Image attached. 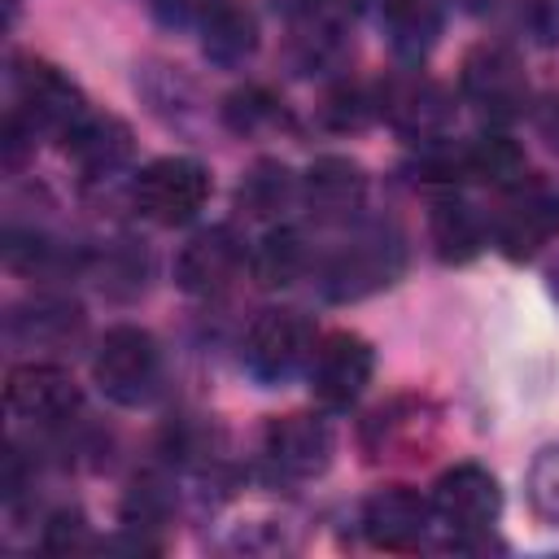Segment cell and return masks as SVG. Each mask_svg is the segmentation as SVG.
<instances>
[{"mask_svg": "<svg viewBox=\"0 0 559 559\" xmlns=\"http://www.w3.org/2000/svg\"><path fill=\"white\" fill-rule=\"evenodd\" d=\"M406 266V245L393 227H362L349 245H341L323 271V293L332 301H362L389 288Z\"/></svg>", "mask_w": 559, "mask_h": 559, "instance_id": "1", "label": "cell"}, {"mask_svg": "<svg viewBox=\"0 0 559 559\" xmlns=\"http://www.w3.org/2000/svg\"><path fill=\"white\" fill-rule=\"evenodd\" d=\"M92 376L105 389V397H114L118 406H140L153 397L157 376H162V354L157 341L144 328L118 323L100 336L96 358H92Z\"/></svg>", "mask_w": 559, "mask_h": 559, "instance_id": "2", "label": "cell"}, {"mask_svg": "<svg viewBox=\"0 0 559 559\" xmlns=\"http://www.w3.org/2000/svg\"><path fill=\"white\" fill-rule=\"evenodd\" d=\"M31 135H70L83 114V92L48 61H17L13 70V109H9Z\"/></svg>", "mask_w": 559, "mask_h": 559, "instance_id": "3", "label": "cell"}, {"mask_svg": "<svg viewBox=\"0 0 559 559\" xmlns=\"http://www.w3.org/2000/svg\"><path fill=\"white\" fill-rule=\"evenodd\" d=\"M131 201L148 223L179 227L210 201V170L197 157H157L135 175Z\"/></svg>", "mask_w": 559, "mask_h": 559, "instance_id": "4", "label": "cell"}, {"mask_svg": "<svg viewBox=\"0 0 559 559\" xmlns=\"http://www.w3.org/2000/svg\"><path fill=\"white\" fill-rule=\"evenodd\" d=\"M441 437V411L428 397H393L380 411L367 415L362 424V450L367 459H384V463H402V459H428V450Z\"/></svg>", "mask_w": 559, "mask_h": 559, "instance_id": "5", "label": "cell"}, {"mask_svg": "<svg viewBox=\"0 0 559 559\" xmlns=\"http://www.w3.org/2000/svg\"><path fill=\"white\" fill-rule=\"evenodd\" d=\"M314 354L310 323L297 310H262L245 332V371L262 384L288 380Z\"/></svg>", "mask_w": 559, "mask_h": 559, "instance_id": "6", "label": "cell"}, {"mask_svg": "<svg viewBox=\"0 0 559 559\" xmlns=\"http://www.w3.org/2000/svg\"><path fill=\"white\" fill-rule=\"evenodd\" d=\"M371 371H376L371 345L354 332H332L310 354V393L319 406L345 411L362 397V389L371 384Z\"/></svg>", "mask_w": 559, "mask_h": 559, "instance_id": "7", "label": "cell"}, {"mask_svg": "<svg viewBox=\"0 0 559 559\" xmlns=\"http://www.w3.org/2000/svg\"><path fill=\"white\" fill-rule=\"evenodd\" d=\"M262 459L280 480H310L332 463V428L319 415H284L262 428Z\"/></svg>", "mask_w": 559, "mask_h": 559, "instance_id": "8", "label": "cell"}, {"mask_svg": "<svg viewBox=\"0 0 559 559\" xmlns=\"http://www.w3.org/2000/svg\"><path fill=\"white\" fill-rule=\"evenodd\" d=\"M4 402L17 419L31 424H70L83 406L74 376L57 362H22L4 380Z\"/></svg>", "mask_w": 559, "mask_h": 559, "instance_id": "9", "label": "cell"}, {"mask_svg": "<svg viewBox=\"0 0 559 559\" xmlns=\"http://www.w3.org/2000/svg\"><path fill=\"white\" fill-rule=\"evenodd\" d=\"M459 83H463V96H467L476 109L493 114V118H511V114H520L524 100H528L524 66H520V57H515L511 48H502V44H480V48H472V52L463 57Z\"/></svg>", "mask_w": 559, "mask_h": 559, "instance_id": "10", "label": "cell"}, {"mask_svg": "<svg viewBox=\"0 0 559 559\" xmlns=\"http://www.w3.org/2000/svg\"><path fill=\"white\" fill-rule=\"evenodd\" d=\"M380 114L411 140H441L445 127L454 122V100L450 92L428 79V74H393L384 87H380Z\"/></svg>", "mask_w": 559, "mask_h": 559, "instance_id": "11", "label": "cell"}, {"mask_svg": "<svg viewBox=\"0 0 559 559\" xmlns=\"http://www.w3.org/2000/svg\"><path fill=\"white\" fill-rule=\"evenodd\" d=\"M555 236H559V192H550L542 183L511 188V201L493 218V245L511 262H524L537 249H546Z\"/></svg>", "mask_w": 559, "mask_h": 559, "instance_id": "12", "label": "cell"}, {"mask_svg": "<svg viewBox=\"0 0 559 559\" xmlns=\"http://www.w3.org/2000/svg\"><path fill=\"white\" fill-rule=\"evenodd\" d=\"M502 511V489L480 463H454L432 485V515L454 533H485Z\"/></svg>", "mask_w": 559, "mask_h": 559, "instance_id": "13", "label": "cell"}, {"mask_svg": "<svg viewBox=\"0 0 559 559\" xmlns=\"http://www.w3.org/2000/svg\"><path fill=\"white\" fill-rule=\"evenodd\" d=\"M245 262V245L240 236L218 223V227H205L197 231L179 253H175V284L192 297H210V293H223L236 271Z\"/></svg>", "mask_w": 559, "mask_h": 559, "instance_id": "14", "label": "cell"}, {"mask_svg": "<svg viewBox=\"0 0 559 559\" xmlns=\"http://www.w3.org/2000/svg\"><path fill=\"white\" fill-rule=\"evenodd\" d=\"M432 502L419 498L411 485H384L362 507V533L380 550H415L428 533Z\"/></svg>", "mask_w": 559, "mask_h": 559, "instance_id": "15", "label": "cell"}, {"mask_svg": "<svg viewBox=\"0 0 559 559\" xmlns=\"http://www.w3.org/2000/svg\"><path fill=\"white\" fill-rule=\"evenodd\" d=\"M66 140H70L66 153H70V162H74L83 183L114 179L131 162V131L114 114H87Z\"/></svg>", "mask_w": 559, "mask_h": 559, "instance_id": "16", "label": "cell"}, {"mask_svg": "<svg viewBox=\"0 0 559 559\" xmlns=\"http://www.w3.org/2000/svg\"><path fill=\"white\" fill-rule=\"evenodd\" d=\"M301 197H306V205H310L314 218L336 223V218H349V214L362 210L367 175L349 157H319L306 170V179H301Z\"/></svg>", "mask_w": 559, "mask_h": 559, "instance_id": "17", "label": "cell"}, {"mask_svg": "<svg viewBox=\"0 0 559 559\" xmlns=\"http://www.w3.org/2000/svg\"><path fill=\"white\" fill-rule=\"evenodd\" d=\"M258 48V13L245 0H214L201 17V52L214 66H240Z\"/></svg>", "mask_w": 559, "mask_h": 559, "instance_id": "18", "label": "cell"}, {"mask_svg": "<svg viewBox=\"0 0 559 559\" xmlns=\"http://www.w3.org/2000/svg\"><path fill=\"white\" fill-rule=\"evenodd\" d=\"M380 26H384L389 48L402 61H419L441 35V4L437 0H380Z\"/></svg>", "mask_w": 559, "mask_h": 559, "instance_id": "19", "label": "cell"}, {"mask_svg": "<svg viewBox=\"0 0 559 559\" xmlns=\"http://www.w3.org/2000/svg\"><path fill=\"white\" fill-rule=\"evenodd\" d=\"M428 236H432V249H437L441 262H472L485 245V218L467 201L445 197V201L432 205Z\"/></svg>", "mask_w": 559, "mask_h": 559, "instance_id": "20", "label": "cell"}, {"mask_svg": "<svg viewBox=\"0 0 559 559\" xmlns=\"http://www.w3.org/2000/svg\"><path fill=\"white\" fill-rule=\"evenodd\" d=\"M463 175L467 179H480L489 188H520L524 175H528V162H524V148L507 135H480L476 144L463 148Z\"/></svg>", "mask_w": 559, "mask_h": 559, "instance_id": "21", "label": "cell"}, {"mask_svg": "<svg viewBox=\"0 0 559 559\" xmlns=\"http://www.w3.org/2000/svg\"><path fill=\"white\" fill-rule=\"evenodd\" d=\"M301 266H306V245H301V236H297L293 227L266 231V236L253 245V253H249V271H253V280H258L262 288H284V284H293V280L301 275Z\"/></svg>", "mask_w": 559, "mask_h": 559, "instance_id": "22", "label": "cell"}, {"mask_svg": "<svg viewBox=\"0 0 559 559\" xmlns=\"http://www.w3.org/2000/svg\"><path fill=\"white\" fill-rule=\"evenodd\" d=\"M79 328H83V314L70 301H35L9 319V332L26 345H66Z\"/></svg>", "mask_w": 559, "mask_h": 559, "instance_id": "23", "label": "cell"}, {"mask_svg": "<svg viewBox=\"0 0 559 559\" xmlns=\"http://www.w3.org/2000/svg\"><path fill=\"white\" fill-rule=\"evenodd\" d=\"M223 122L236 131V135H266V131H280L288 127V109L275 92L266 87H245V92H231L227 105H223Z\"/></svg>", "mask_w": 559, "mask_h": 559, "instance_id": "24", "label": "cell"}, {"mask_svg": "<svg viewBox=\"0 0 559 559\" xmlns=\"http://www.w3.org/2000/svg\"><path fill=\"white\" fill-rule=\"evenodd\" d=\"M288 197H293V175H288V166H280V162H258V166L240 179V188H236V205H240L249 218H271V214H280V210L288 205Z\"/></svg>", "mask_w": 559, "mask_h": 559, "instance_id": "25", "label": "cell"}, {"mask_svg": "<svg viewBox=\"0 0 559 559\" xmlns=\"http://www.w3.org/2000/svg\"><path fill=\"white\" fill-rule=\"evenodd\" d=\"M170 507H175V498H170V485L162 476H153V472L135 476L127 498H122V524H131V528H162Z\"/></svg>", "mask_w": 559, "mask_h": 559, "instance_id": "26", "label": "cell"}, {"mask_svg": "<svg viewBox=\"0 0 559 559\" xmlns=\"http://www.w3.org/2000/svg\"><path fill=\"white\" fill-rule=\"evenodd\" d=\"M528 498L542 520L559 524V445H546L528 467Z\"/></svg>", "mask_w": 559, "mask_h": 559, "instance_id": "27", "label": "cell"}, {"mask_svg": "<svg viewBox=\"0 0 559 559\" xmlns=\"http://www.w3.org/2000/svg\"><path fill=\"white\" fill-rule=\"evenodd\" d=\"M367 118H371V100L362 96V87L341 83L336 92H328V100H323V122H328L332 131H358Z\"/></svg>", "mask_w": 559, "mask_h": 559, "instance_id": "28", "label": "cell"}, {"mask_svg": "<svg viewBox=\"0 0 559 559\" xmlns=\"http://www.w3.org/2000/svg\"><path fill=\"white\" fill-rule=\"evenodd\" d=\"M44 546L48 550H83V546H92L83 515L79 511H57L48 520V528H44Z\"/></svg>", "mask_w": 559, "mask_h": 559, "instance_id": "29", "label": "cell"}, {"mask_svg": "<svg viewBox=\"0 0 559 559\" xmlns=\"http://www.w3.org/2000/svg\"><path fill=\"white\" fill-rule=\"evenodd\" d=\"M153 9H157V17H162V22L183 26V22L205 17V13L214 9V0H153Z\"/></svg>", "mask_w": 559, "mask_h": 559, "instance_id": "30", "label": "cell"}, {"mask_svg": "<svg viewBox=\"0 0 559 559\" xmlns=\"http://www.w3.org/2000/svg\"><path fill=\"white\" fill-rule=\"evenodd\" d=\"M275 9H284V13H310L319 0H271Z\"/></svg>", "mask_w": 559, "mask_h": 559, "instance_id": "31", "label": "cell"}, {"mask_svg": "<svg viewBox=\"0 0 559 559\" xmlns=\"http://www.w3.org/2000/svg\"><path fill=\"white\" fill-rule=\"evenodd\" d=\"M550 293H555V301H559V262L550 266Z\"/></svg>", "mask_w": 559, "mask_h": 559, "instance_id": "32", "label": "cell"}]
</instances>
